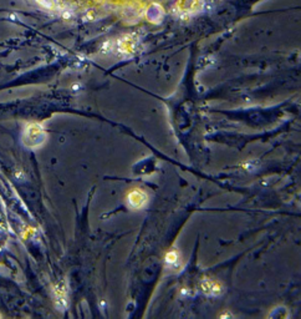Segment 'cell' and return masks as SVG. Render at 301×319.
Here are the masks:
<instances>
[{"mask_svg":"<svg viewBox=\"0 0 301 319\" xmlns=\"http://www.w3.org/2000/svg\"><path fill=\"white\" fill-rule=\"evenodd\" d=\"M200 288L208 296H219L223 292V286L219 281L213 280V278H203L200 281Z\"/></svg>","mask_w":301,"mask_h":319,"instance_id":"cell-2","label":"cell"},{"mask_svg":"<svg viewBox=\"0 0 301 319\" xmlns=\"http://www.w3.org/2000/svg\"><path fill=\"white\" fill-rule=\"evenodd\" d=\"M126 200H127V205L132 210L138 211L146 207V205L148 203V196L141 189H132L127 194Z\"/></svg>","mask_w":301,"mask_h":319,"instance_id":"cell-1","label":"cell"},{"mask_svg":"<svg viewBox=\"0 0 301 319\" xmlns=\"http://www.w3.org/2000/svg\"><path fill=\"white\" fill-rule=\"evenodd\" d=\"M220 318H224V317H230V314L229 313H224V314H222V315H219Z\"/></svg>","mask_w":301,"mask_h":319,"instance_id":"cell-4","label":"cell"},{"mask_svg":"<svg viewBox=\"0 0 301 319\" xmlns=\"http://www.w3.org/2000/svg\"><path fill=\"white\" fill-rule=\"evenodd\" d=\"M178 261H179V253L177 251L172 249V251H168L167 253H166L165 262L167 264H169V266H173V264H176Z\"/></svg>","mask_w":301,"mask_h":319,"instance_id":"cell-3","label":"cell"}]
</instances>
